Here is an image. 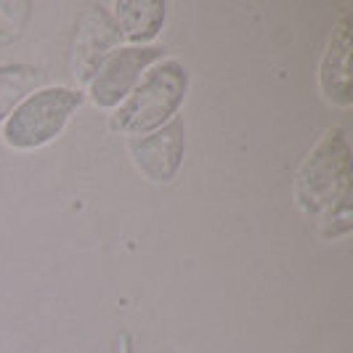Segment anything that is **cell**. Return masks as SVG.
I'll return each instance as SVG.
<instances>
[{"mask_svg": "<svg viewBox=\"0 0 353 353\" xmlns=\"http://www.w3.org/2000/svg\"><path fill=\"white\" fill-rule=\"evenodd\" d=\"M295 205L316 221L324 239L351 234V146L340 128H330L303 157L295 176Z\"/></svg>", "mask_w": 353, "mask_h": 353, "instance_id": "1", "label": "cell"}, {"mask_svg": "<svg viewBox=\"0 0 353 353\" xmlns=\"http://www.w3.org/2000/svg\"><path fill=\"white\" fill-rule=\"evenodd\" d=\"M192 77L183 61L178 59H162L152 64L139 85L128 93L123 104L109 112V130L128 139H139L162 125L181 117V106L189 96Z\"/></svg>", "mask_w": 353, "mask_h": 353, "instance_id": "2", "label": "cell"}, {"mask_svg": "<svg viewBox=\"0 0 353 353\" xmlns=\"http://www.w3.org/2000/svg\"><path fill=\"white\" fill-rule=\"evenodd\" d=\"M85 93L70 85H43L30 93L0 125V141L14 152H37L64 136Z\"/></svg>", "mask_w": 353, "mask_h": 353, "instance_id": "3", "label": "cell"}, {"mask_svg": "<svg viewBox=\"0 0 353 353\" xmlns=\"http://www.w3.org/2000/svg\"><path fill=\"white\" fill-rule=\"evenodd\" d=\"M165 59V46H117L114 51H109L93 67L88 80L83 83L85 101L101 109L112 112L128 99V93L139 85L146 70L152 64H157Z\"/></svg>", "mask_w": 353, "mask_h": 353, "instance_id": "4", "label": "cell"}, {"mask_svg": "<svg viewBox=\"0 0 353 353\" xmlns=\"http://www.w3.org/2000/svg\"><path fill=\"white\" fill-rule=\"evenodd\" d=\"M133 168L152 183H170L178 176L186 154V123L176 117L159 130L139 139H128Z\"/></svg>", "mask_w": 353, "mask_h": 353, "instance_id": "5", "label": "cell"}, {"mask_svg": "<svg viewBox=\"0 0 353 353\" xmlns=\"http://www.w3.org/2000/svg\"><path fill=\"white\" fill-rule=\"evenodd\" d=\"M351 19L340 17L327 40V48L319 64V90L324 101L340 109H348L353 104V72H351Z\"/></svg>", "mask_w": 353, "mask_h": 353, "instance_id": "6", "label": "cell"}, {"mask_svg": "<svg viewBox=\"0 0 353 353\" xmlns=\"http://www.w3.org/2000/svg\"><path fill=\"white\" fill-rule=\"evenodd\" d=\"M123 46H152L168 19V3L162 0H117L106 6Z\"/></svg>", "mask_w": 353, "mask_h": 353, "instance_id": "7", "label": "cell"}, {"mask_svg": "<svg viewBox=\"0 0 353 353\" xmlns=\"http://www.w3.org/2000/svg\"><path fill=\"white\" fill-rule=\"evenodd\" d=\"M117 46H123V37L117 32L114 21L109 17L106 6H93L88 14L83 17L77 27V74L85 83L93 67L104 59L109 51H114Z\"/></svg>", "mask_w": 353, "mask_h": 353, "instance_id": "8", "label": "cell"}, {"mask_svg": "<svg viewBox=\"0 0 353 353\" xmlns=\"http://www.w3.org/2000/svg\"><path fill=\"white\" fill-rule=\"evenodd\" d=\"M46 85V72L35 64L8 61L0 64V125L17 109L30 93Z\"/></svg>", "mask_w": 353, "mask_h": 353, "instance_id": "9", "label": "cell"}]
</instances>
